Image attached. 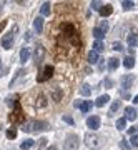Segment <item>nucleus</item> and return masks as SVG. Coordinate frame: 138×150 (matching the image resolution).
Returning a JSON list of instances; mask_svg holds the SVG:
<instances>
[{
    "label": "nucleus",
    "instance_id": "1",
    "mask_svg": "<svg viewBox=\"0 0 138 150\" xmlns=\"http://www.w3.org/2000/svg\"><path fill=\"white\" fill-rule=\"evenodd\" d=\"M58 48H65V55H68V50L73 48L75 54H80V48H82V42H80V37H78V32L73 25L67 23L62 32L58 35Z\"/></svg>",
    "mask_w": 138,
    "mask_h": 150
},
{
    "label": "nucleus",
    "instance_id": "2",
    "mask_svg": "<svg viewBox=\"0 0 138 150\" xmlns=\"http://www.w3.org/2000/svg\"><path fill=\"white\" fill-rule=\"evenodd\" d=\"M22 130L27 134H38V132L48 130V123L43 122V120H27L22 125Z\"/></svg>",
    "mask_w": 138,
    "mask_h": 150
},
{
    "label": "nucleus",
    "instance_id": "34",
    "mask_svg": "<svg viewBox=\"0 0 138 150\" xmlns=\"http://www.w3.org/2000/svg\"><path fill=\"white\" fill-rule=\"evenodd\" d=\"M45 145H47V139H45V137H42V139H40V142H38V149H43Z\"/></svg>",
    "mask_w": 138,
    "mask_h": 150
},
{
    "label": "nucleus",
    "instance_id": "10",
    "mask_svg": "<svg viewBox=\"0 0 138 150\" xmlns=\"http://www.w3.org/2000/svg\"><path fill=\"white\" fill-rule=\"evenodd\" d=\"M120 83H122L123 88H130L133 83V75H123L122 79H120Z\"/></svg>",
    "mask_w": 138,
    "mask_h": 150
},
{
    "label": "nucleus",
    "instance_id": "6",
    "mask_svg": "<svg viewBox=\"0 0 138 150\" xmlns=\"http://www.w3.org/2000/svg\"><path fill=\"white\" fill-rule=\"evenodd\" d=\"M13 107H15V110L10 113V122H12V123H18V122H22V118H23L18 100H15V102H13Z\"/></svg>",
    "mask_w": 138,
    "mask_h": 150
},
{
    "label": "nucleus",
    "instance_id": "4",
    "mask_svg": "<svg viewBox=\"0 0 138 150\" xmlns=\"http://www.w3.org/2000/svg\"><path fill=\"white\" fill-rule=\"evenodd\" d=\"M78 147H80V139L77 137V135H68L67 139H65V142H63V149L65 150H78Z\"/></svg>",
    "mask_w": 138,
    "mask_h": 150
},
{
    "label": "nucleus",
    "instance_id": "39",
    "mask_svg": "<svg viewBox=\"0 0 138 150\" xmlns=\"http://www.w3.org/2000/svg\"><path fill=\"white\" fill-rule=\"evenodd\" d=\"M5 25H7V22H2V23H0V32L4 30V27H5Z\"/></svg>",
    "mask_w": 138,
    "mask_h": 150
},
{
    "label": "nucleus",
    "instance_id": "19",
    "mask_svg": "<svg viewBox=\"0 0 138 150\" xmlns=\"http://www.w3.org/2000/svg\"><path fill=\"white\" fill-rule=\"evenodd\" d=\"M93 37H95L96 40H101V38L105 37V32H103L100 27H95L93 28Z\"/></svg>",
    "mask_w": 138,
    "mask_h": 150
},
{
    "label": "nucleus",
    "instance_id": "5",
    "mask_svg": "<svg viewBox=\"0 0 138 150\" xmlns=\"http://www.w3.org/2000/svg\"><path fill=\"white\" fill-rule=\"evenodd\" d=\"M15 32H17V27H13V30L8 33H5L4 37H2V47L5 48V50H10L12 45H13V38H15Z\"/></svg>",
    "mask_w": 138,
    "mask_h": 150
},
{
    "label": "nucleus",
    "instance_id": "9",
    "mask_svg": "<svg viewBox=\"0 0 138 150\" xmlns=\"http://www.w3.org/2000/svg\"><path fill=\"white\" fill-rule=\"evenodd\" d=\"M87 125H88L92 130H96L98 127H100V117H96V115L90 117L88 120H87Z\"/></svg>",
    "mask_w": 138,
    "mask_h": 150
},
{
    "label": "nucleus",
    "instance_id": "36",
    "mask_svg": "<svg viewBox=\"0 0 138 150\" xmlns=\"http://www.w3.org/2000/svg\"><path fill=\"white\" fill-rule=\"evenodd\" d=\"M63 120H65L67 123H70V125L73 123V118H72V117H68V115H67V117H63Z\"/></svg>",
    "mask_w": 138,
    "mask_h": 150
},
{
    "label": "nucleus",
    "instance_id": "37",
    "mask_svg": "<svg viewBox=\"0 0 138 150\" xmlns=\"http://www.w3.org/2000/svg\"><path fill=\"white\" fill-rule=\"evenodd\" d=\"M135 132H137V127H132V129L128 130V134L130 135H135Z\"/></svg>",
    "mask_w": 138,
    "mask_h": 150
},
{
    "label": "nucleus",
    "instance_id": "11",
    "mask_svg": "<svg viewBox=\"0 0 138 150\" xmlns=\"http://www.w3.org/2000/svg\"><path fill=\"white\" fill-rule=\"evenodd\" d=\"M135 118H137V110H135V108L133 107H127L125 108V120H135Z\"/></svg>",
    "mask_w": 138,
    "mask_h": 150
},
{
    "label": "nucleus",
    "instance_id": "35",
    "mask_svg": "<svg viewBox=\"0 0 138 150\" xmlns=\"http://www.w3.org/2000/svg\"><path fill=\"white\" fill-rule=\"evenodd\" d=\"M112 47H113V50H118V52H120V50H122V43H118V42H113V45H112Z\"/></svg>",
    "mask_w": 138,
    "mask_h": 150
},
{
    "label": "nucleus",
    "instance_id": "24",
    "mask_svg": "<svg viewBox=\"0 0 138 150\" xmlns=\"http://www.w3.org/2000/svg\"><path fill=\"white\" fill-rule=\"evenodd\" d=\"M118 65H120V64H118L117 59H110V60H108V69H110V70H117Z\"/></svg>",
    "mask_w": 138,
    "mask_h": 150
},
{
    "label": "nucleus",
    "instance_id": "29",
    "mask_svg": "<svg viewBox=\"0 0 138 150\" xmlns=\"http://www.w3.org/2000/svg\"><path fill=\"white\" fill-rule=\"evenodd\" d=\"M7 137H8V139H15V137H17V130L15 129L7 130Z\"/></svg>",
    "mask_w": 138,
    "mask_h": 150
},
{
    "label": "nucleus",
    "instance_id": "40",
    "mask_svg": "<svg viewBox=\"0 0 138 150\" xmlns=\"http://www.w3.org/2000/svg\"><path fill=\"white\" fill-rule=\"evenodd\" d=\"M105 85H106V88H110V85H112V82H110V80H105Z\"/></svg>",
    "mask_w": 138,
    "mask_h": 150
},
{
    "label": "nucleus",
    "instance_id": "13",
    "mask_svg": "<svg viewBox=\"0 0 138 150\" xmlns=\"http://www.w3.org/2000/svg\"><path fill=\"white\" fill-rule=\"evenodd\" d=\"M28 57H30V48L28 47H23L20 50V62L22 64H25L27 60H28Z\"/></svg>",
    "mask_w": 138,
    "mask_h": 150
},
{
    "label": "nucleus",
    "instance_id": "16",
    "mask_svg": "<svg viewBox=\"0 0 138 150\" xmlns=\"http://www.w3.org/2000/svg\"><path fill=\"white\" fill-rule=\"evenodd\" d=\"M108 100H110V97H108V95H100L98 98H96L95 105H96V107H103V105H105Z\"/></svg>",
    "mask_w": 138,
    "mask_h": 150
},
{
    "label": "nucleus",
    "instance_id": "30",
    "mask_svg": "<svg viewBox=\"0 0 138 150\" xmlns=\"http://www.w3.org/2000/svg\"><path fill=\"white\" fill-rule=\"evenodd\" d=\"M92 8H93V10H98V12H100L101 4H100V2H96V0H93V2H92Z\"/></svg>",
    "mask_w": 138,
    "mask_h": 150
},
{
    "label": "nucleus",
    "instance_id": "12",
    "mask_svg": "<svg viewBox=\"0 0 138 150\" xmlns=\"http://www.w3.org/2000/svg\"><path fill=\"white\" fill-rule=\"evenodd\" d=\"M33 28H35V32L42 33V30H43V18L42 17H37V18L33 20Z\"/></svg>",
    "mask_w": 138,
    "mask_h": 150
},
{
    "label": "nucleus",
    "instance_id": "33",
    "mask_svg": "<svg viewBox=\"0 0 138 150\" xmlns=\"http://www.w3.org/2000/svg\"><path fill=\"white\" fill-rule=\"evenodd\" d=\"M130 142H132L133 147H138V135H132V140Z\"/></svg>",
    "mask_w": 138,
    "mask_h": 150
},
{
    "label": "nucleus",
    "instance_id": "3",
    "mask_svg": "<svg viewBox=\"0 0 138 150\" xmlns=\"http://www.w3.org/2000/svg\"><path fill=\"white\" fill-rule=\"evenodd\" d=\"M85 144L88 145L92 150H98L101 147V139L95 134H87L85 135Z\"/></svg>",
    "mask_w": 138,
    "mask_h": 150
},
{
    "label": "nucleus",
    "instance_id": "17",
    "mask_svg": "<svg viewBox=\"0 0 138 150\" xmlns=\"http://www.w3.org/2000/svg\"><path fill=\"white\" fill-rule=\"evenodd\" d=\"M123 65H125L127 69H133V65H135V59H133V55H128L127 59H123Z\"/></svg>",
    "mask_w": 138,
    "mask_h": 150
},
{
    "label": "nucleus",
    "instance_id": "14",
    "mask_svg": "<svg viewBox=\"0 0 138 150\" xmlns=\"http://www.w3.org/2000/svg\"><path fill=\"white\" fill-rule=\"evenodd\" d=\"M112 12H113V7L106 4V5H101L100 15H101V17H108V15H112Z\"/></svg>",
    "mask_w": 138,
    "mask_h": 150
},
{
    "label": "nucleus",
    "instance_id": "23",
    "mask_svg": "<svg viewBox=\"0 0 138 150\" xmlns=\"http://www.w3.org/2000/svg\"><path fill=\"white\" fill-rule=\"evenodd\" d=\"M98 54H96V52H93V50H92L90 54H88V62H90V64H96V62H98Z\"/></svg>",
    "mask_w": 138,
    "mask_h": 150
},
{
    "label": "nucleus",
    "instance_id": "20",
    "mask_svg": "<svg viewBox=\"0 0 138 150\" xmlns=\"http://www.w3.org/2000/svg\"><path fill=\"white\" fill-rule=\"evenodd\" d=\"M80 93H82V95H90L92 93V87L88 85V83H83V85H82V88H80Z\"/></svg>",
    "mask_w": 138,
    "mask_h": 150
},
{
    "label": "nucleus",
    "instance_id": "25",
    "mask_svg": "<svg viewBox=\"0 0 138 150\" xmlns=\"http://www.w3.org/2000/svg\"><path fill=\"white\" fill-rule=\"evenodd\" d=\"M103 43H101V40H96L95 43H93V52H96V54H98V52H101V50H103Z\"/></svg>",
    "mask_w": 138,
    "mask_h": 150
},
{
    "label": "nucleus",
    "instance_id": "7",
    "mask_svg": "<svg viewBox=\"0 0 138 150\" xmlns=\"http://www.w3.org/2000/svg\"><path fill=\"white\" fill-rule=\"evenodd\" d=\"M52 75H53V67L52 65H47V67L43 69L42 74L37 77V82H40V83H42V82H47L48 79H52Z\"/></svg>",
    "mask_w": 138,
    "mask_h": 150
},
{
    "label": "nucleus",
    "instance_id": "38",
    "mask_svg": "<svg viewBox=\"0 0 138 150\" xmlns=\"http://www.w3.org/2000/svg\"><path fill=\"white\" fill-rule=\"evenodd\" d=\"M101 30H103V32H106V28H108V25H106V23H101Z\"/></svg>",
    "mask_w": 138,
    "mask_h": 150
},
{
    "label": "nucleus",
    "instance_id": "27",
    "mask_svg": "<svg viewBox=\"0 0 138 150\" xmlns=\"http://www.w3.org/2000/svg\"><path fill=\"white\" fill-rule=\"evenodd\" d=\"M125 125H127V120H125V118H118L117 129H118V130H123V129H125Z\"/></svg>",
    "mask_w": 138,
    "mask_h": 150
},
{
    "label": "nucleus",
    "instance_id": "41",
    "mask_svg": "<svg viewBox=\"0 0 138 150\" xmlns=\"http://www.w3.org/2000/svg\"><path fill=\"white\" fill-rule=\"evenodd\" d=\"M47 150H58V149H57V147H48Z\"/></svg>",
    "mask_w": 138,
    "mask_h": 150
},
{
    "label": "nucleus",
    "instance_id": "42",
    "mask_svg": "<svg viewBox=\"0 0 138 150\" xmlns=\"http://www.w3.org/2000/svg\"><path fill=\"white\" fill-rule=\"evenodd\" d=\"M133 102H135V103H138V95L135 97V98H133Z\"/></svg>",
    "mask_w": 138,
    "mask_h": 150
},
{
    "label": "nucleus",
    "instance_id": "31",
    "mask_svg": "<svg viewBox=\"0 0 138 150\" xmlns=\"http://www.w3.org/2000/svg\"><path fill=\"white\" fill-rule=\"evenodd\" d=\"M120 147H122L123 150H130V149H132V147H130V144H128L127 140H122V142H120Z\"/></svg>",
    "mask_w": 138,
    "mask_h": 150
},
{
    "label": "nucleus",
    "instance_id": "26",
    "mask_svg": "<svg viewBox=\"0 0 138 150\" xmlns=\"http://www.w3.org/2000/svg\"><path fill=\"white\" fill-rule=\"evenodd\" d=\"M118 108H120V100H115L112 108H110V112H108V115H115V112H117Z\"/></svg>",
    "mask_w": 138,
    "mask_h": 150
},
{
    "label": "nucleus",
    "instance_id": "32",
    "mask_svg": "<svg viewBox=\"0 0 138 150\" xmlns=\"http://www.w3.org/2000/svg\"><path fill=\"white\" fill-rule=\"evenodd\" d=\"M7 72H8V69H7V67H4V65H2V59H0V77H4V75L7 74Z\"/></svg>",
    "mask_w": 138,
    "mask_h": 150
},
{
    "label": "nucleus",
    "instance_id": "8",
    "mask_svg": "<svg viewBox=\"0 0 138 150\" xmlns=\"http://www.w3.org/2000/svg\"><path fill=\"white\" fill-rule=\"evenodd\" d=\"M43 57H45V48H43L42 45H37V48H35V55H33L35 64L40 65V64L43 62Z\"/></svg>",
    "mask_w": 138,
    "mask_h": 150
},
{
    "label": "nucleus",
    "instance_id": "18",
    "mask_svg": "<svg viewBox=\"0 0 138 150\" xmlns=\"http://www.w3.org/2000/svg\"><path fill=\"white\" fill-rule=\"evenodd\" d=\"M40 12H42V15H43V17L50 15V13H52V8H50V4H47V2H45V4H43V5L40 7Z\"/></svg>",
    "mask_w": 138,
    "mask_h": 150
},
{
    "label": "nucleus",
    "instance_id": "22",
    "mask_svg": "<svg viewBox=\"0 0 138 150\" xmlns=\"http://www.w3.org/2000/svg\"><path fill=\"white\" fill-rule=\"evenodd\" d=\"M32 147H33V140H23L20 144L22 150H28V149H32Z\"/></svg>",
    "mask_w": 138,
    "mask_h": 150
},
{
    "label": "nucleus",
    "instance_id": "21",
    "mask_svg": "<svg viewBox=\"0 0 138 150\" xmlns=\"http://www.w3.org/2000/svg\"><path fill=\"white\" fill-rule=\"evenodd\" d=\"M127 40H128V45H130V47H135V45H137V40H138L137 33H130Z\"/></svg>",
    "mask_w": 138,
    "mask_h": 150
},
{
    "label": "nucleus",
    "instance_id": "28",
    "mask_svg": "<svg viewBox=\"0 0 138 150\" xmlns=\"http://www.w3.org/2000/svg\"><path fill=\"white\" fill-rule=\"evenodd\" d=\"M122 5H123V8H125V10H130V8H133V7H135V4H133V2L125 0V2H122Z\"/></svg>",
    "mask_w": 138,
    "mask_h": 150
},
{
    "label": "nucleus",
    "instance_id": "15",
    "mask_svg": "<svg viewBox=\"0 0 138 150\" xmlns=\"http://www.w3.org/2000/svg\"><path fill=\"white\" fill-rule=\"evenodd\" d=\"M75 105H77V107H78V108H80V110H82L83 113H87V112H88V110L92 108V102H82V103L75 102Z\"/></svg>",
    "mask_w": 138,
    "mask_h": 150
}]
</instances>
